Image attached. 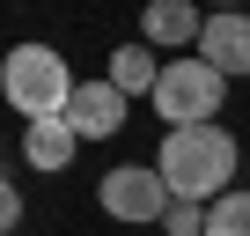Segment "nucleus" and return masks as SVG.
Here are the masks:
<instances>
[{"label":"nucleus","mask_w":250,"mask_h":236,"mask_svg":"<svg viewBox=\"0 0 250 236\" xmlns=\"http://www.w3.org/2000/svg\"><path fill=\"white\" fill-rule=\"evenodd\" d=\"M235 163H243V148L228 126H177V133H162V155H155L162 185L177 199H199V207L235 192Z\"/></svg>","instance_id":"1"},{"label":"nucleus","mask_w":250,"mask_h":236,"mask_svg":"<svg viewBox=\"0 0 250 236\" xmlns=\"http://www.w3.org/2000/svg\"><path fill=\"white\" fill-rule=\"evenodd\" d=\"M74 74H66V59L52 52V45H15L8 59H0V96H8L30 126L37 118H66V103H74Z\"/></svg>","instance_id":"2"},{"label":"nucleus","mask_w":250,"mask_h":236,"mask_svg":"<svg viewBox=\"0 0 250 236\" xmlns=\"http://www.w3.org/2000/svg\"><path fill=\"white\" fill-rule=\"evenodd\" d=\"M221 96H228V81H221L206 59H162L155 111L169 118V133H177V126H213V118H221Z\"/></svg>","instance_id":"3"},{"label":"nucleus","mask_w":250,"mask_h":236,"mask_svg":"<svg viewBox=\"0 0 250 236\" xmlns=\"http://www.w3.org/2000/svg\"><path fill=\"white\" fill-rule=\"evenodd\" d=\"M103 214L110 221H162L169 207H177V192L162 185V170L155 163H118V170H103Z\"/></svg>","instance_id":"4"},{"label":"nucleus","mask_w":250,"mask_h":236,"mask_svg":"<svg viewBox=\"0 0 250 236\" xmlns=\"http://www.w3.org/2000/svg\"><path fill=\"white\" fill-rule=\"evenodd\" d=\"M66 126H74V141H110L118 126H125V89L103 74V81H81L74 89V103H66Z\"/></svg>","instance_id":"5"},{"label":"nucleus","mask_w":250,"mask_h":236,"mask_svg":"<svg viewBox=\"0 0 250 236\" xmlns=\"http://www.w3.org/2000/svg\"><path fill=\"white\" fill-rule=\"evenodd\" d=\"M199 59H206L221 81H243V74H250V15H206Z\"/></svg>","instance_id":"6"},{"label":"nucleus","mask_w":250,"mask_h":236,"mask_svg":"<svg viewBox=\"0 0 250 236\" xmlns=\"http://www.w3.org/2000/svg\"><path fill=\"white\" fill-rule=\"evenodd\" d=\"M199 30H206V15L191 8V0H155V8L140 15V45H162V52L199 45Z\"/></svg>","instance_id":"7"},{"label":"nucleus","mask_w":250,"mask_h":236,"mask_svg":"<svg viewBox=\"0 0 250 236\" xmlns=\"http://www.w3.org/2000/svg\"><path fill=\"white\" fill-rule=\"evenodd\" d=\"M74 126H66V118H37V126H22V163L30 170H44V177H59L66 163H74Z\"/></svg>","instance_id":"8"},{"label":"nucleus","mask_w":250,"mask_h":236,"mask_svg":"<svg viewBox=\"0 0 250 236\" xmlns=\"http://www.w3.org/2000/svg\"><path fill=\"white\" fill-rule=\"evenodd\" d=\"M110 81H118L125 96H155V81H162L155 45H118V52H110Z\"/></svg>","instance_id":"9"},{"label":"nucleus","mask_w":250,"mask_h":236,"mask_svg":"<svg viewBox=\"0 0 250 236\" xmlns=\"http://www.w3.org/2000/svg\"><path fill=\"white\" fill-rule=\"evenodd\" d=\"M206 236H250V192H243V185L206 207Z\"/></svg>","instance_id":"10"},{"label":"nucleus","mask_w":250,"mask_h":236,"mask_svg":"<svg viewBox=\"0 0 250 236\" xmlns=\"http://www.w3.org/2000/svg\"><path fill=\"white\" fill-rule=\"evenodd\" d=\"M162 229H169V236H206V207H199V199H177V207L162 214Z\"/></svg>","instance_id":"11"},{"label":"nucleus","mask_w":250,"mask_h":236,"mask_svg":"<svg viewBox=\"0 0 250 236\" xmlns=\"http://www.w3.org/2000/svg\"><path fill=\"white\" fill-rule=\"evenodd\" d=\"M15 221H22V192H15V185H8V177H0V236H8V229H15Z\"/></svg>","instance_id":"12"}]
</instances>
